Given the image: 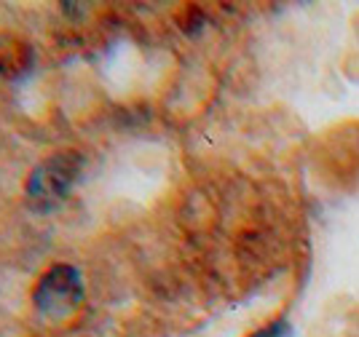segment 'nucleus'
<instances>
[{
  "label": "nucleus",
  "instance_id": "f257e3e1",
  "mask_svg": "<svg viewBox=\"0 0 359 337\" xmlns=\"http://www.w3.org/2000/svg\"><path fill=\"white\" fill-rule=\"evenodd\" d=\"M83 174V156L78 150H60L35 166L27 177V206L32 212H51L70 195L75 182Z\"/></svg>",
  "mask_w": 359,
  "mask_h": 337
},
{
  "label": "nucleus",
  "instance_id": "f03ea898",
  "mask_svg": "<svg viewBox=\"0 0 359 337\" xmlns=\"http://www.w3.org/2000/svg\"><path fill=\"white\" fill-rule=\"evenodd\" d=\"M86 297L83 276L70 263L51 265L32 289V305L48 319H65L81 308Z\"/></svg>",
  "mask_w": 359,
  "mask_h": 337
},
{
  "label": "nucleus",
  "instance_id": "7ed1b4c3",
  "mask_svg": "<svg viewBox=\"0 0 359 337\" xmlns=\"http://www.w3.org/2000/svg\"><path fill=\"white\" fill-rule=\"evenodd\" d=\"M252 337H292V326H290V322L279 319V322H273V324H269V326H263V329H257Z\"/></svg>",
  "mask_w": 359,
  "mask_h": 337
}]
</instances>
